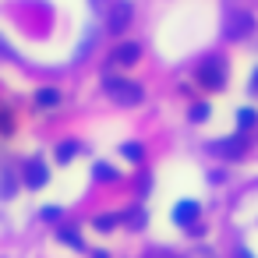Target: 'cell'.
I'll return each mask as SVG.
<instances>
[{
    "label": "cell",
    "instance_id": "4",
    "mask_svg": "<svg viewBox=\"0 0 258 258\" xmlns=\"http://www.w3.org/2000/svg\"><path fill=\"white\" fill-rule=\"evenodd\" d=\"M244 135H233V138H223V142H216L212 145V152L216 156H226V159H237V156H244Z\"/></svg>",
    "mask_w": 258,
    "mask_h": 258
},
{
    "label": "cell",
    "instance_id": "3",
    "mask_svg": "<svg viewBox=\"0 0 258 258\" xmlns=\"http://www.w3.org/2000/svg\"><path fill=\"white\" fill-rule=\"evenodd\" d=\"M251 29H254V15H247V11H233L226 18V36L230 39H244V36H251Z\"/></svg>",
    "mask_w": 258,
    "mask_h": 258
},
{
    "label": "cell",
    "instance_id": "9",
    "mask_svg": "<svg viewBox=\"0 0 258 258\" xmlns=\"http://www.w3.org/2000/svg\"><path fill=\"white\" fill-rule=\"evenodd\" d=\"M237 120H240V131H247V127H251V124H254V120H258V117H254V110H251V106H244V110H240V117H237Z\"/></svg>",
    "mask_w": 258,
    "mask_h": 258
},
{
    "label": "cell",
    "instance_id": "12",
    "mask_svg": "<svg viewBox=\"0 0 258 258\" xmlns=\"http://www.w3.org/2000/svg\"><path fill=\"white\" fill-rule=\"evenodd\" d=\"M75 152H78V142H68V145H60V152H57V156H60V159H71Z\"/></svg>",
    "mask_w": 258,
    "mask_h": 258
},
{
    "label": "cell",
    "instance_id": "1",
    "mask_svg": "<svg viewBox=\"0 0 258 258\" xmlns=\"http://www.w3.org/2000/svg\"><path fill=\"white\" fill-rule=\"evenodd\" d=\"M106 96L120 106H135V103H142V85H135L127 78H106Z\"/></svg>",
    "mask_w": 258,
    "mask_h": 258
},
{
    "label": "cell",
    "instance_id": "7",
    "mask_svg": "<svg viewBox=\"0 0 258 258\" xmlns=\"http://www.w3.org/2000/svg\"><path fill=\"white\" fill-rule=\"evenodd\" d=\"M138 53H142V50H138V43H124V46H117V50H113V60H117V64H135V60H138Z\"/></svg>",
    "mask_w": 258,
    "mask_h": 258
},
{
    "label": "cell",
    "instance_id": "18",
    "mask_svg": "<svg viewBox=\"0 0 258 258\" xmlns=\"http://www.w3.org/2000/svg\"><path fill=\"white\" fill-rule=\"evenodd\" d=\"M0 53H4V57H11V50H8V46H4V43H0Z\"/></svg>",
    "mask_w": 258,
    "mask_h": 258
},
{
    "label": "cell",
    "instance_id": "6",
    "mask_svg": "<svg viewBox=\"0 0 258 258\" xmlns=\"http://www.w3.org/2000/svg\"><path fill=\"white\" fill-rule=\"evenodd\" d=\"M198 202H180L177 209H173V219L180 223V226H195V219H198Z\"/></svg>",
    "mask_w": 258,
    "mask_h": 258
},
{
    "label": "cell",
    "instance_id": "15",
    "mask_svg": "<svg viewBox=\"0 0 258 258\" xmlns=\"http://www.w3.org/2000/svg\"><path fill=\"white\" fill-rule=\"evenodd\" d=\"M64 240H68V244H75V247H82V237H78V233H71V230H64Z\"/></svg>",
    "mask_w": 258,
    "mask_h": 258
},
{
    "label": "cell",
    "instance_id": "8",
    "mask_svg": "<svg viewBox=\"0 0 258 258\" xmlns=\"http://www.w3.org/2000/svg\"><path fill=\"white\" fill-rule=\"evenodd\" d=\"M25 180H29L32 187H39V184L46 180V166H43V163H32V166H29V173H25Z\"/></svg>",
    "mask_w": 258,
    "mask_h": 258
},
{
    "label": "cell",
    "instance_id": "5",
    "mask_svg": "<svg viewBox=\"0 0 258 258\" xmlns=\"http://www.w3.org/2000/svg\"><path fill=\"white\" fill-rule=\"evenodd\" d=\"M127 22H131V4H127V0H120V4L113 8V15H110V32H124Z\"/></svg>",
    "mask_w": 258,
    "mask_h": 258
},
{
    "label": "cell",
    "instance_id": "14",
    "mask_svg": "<svg viewBox=\"0 0 258 258\" xmlns=\"http://www.w3.org/2000/svg\"><path fill=\"white\" fill-rule=\"evenodd\" d=\"M124 156H127V159H142V149H138V145H124Z\"/></svg>",
    "mask_w": 258,
    "mask_h": 258
},
{
    "label": "cell",
    "instance_id": "16",
    "mask_svg": "<svg viewBox=\"0 0 258 258\" xmlns=\"http://www.w3.org/2000/svg\"><path fill=\"white\" fill-rule=\"evenodd\" d=\"M233 258H251V251H247V247H237V254H233Z\"/></svg>",
    "mask_w": 258,
    "mask_h": 258
},
{
    "label": "cell",
    "instance_id": "10",
    "mask_svg": "<svg viewBox=\"0 0 258 258\" xmlns=\"http://www.w3.org/2000/svg\"><path fill=\"white\" fill-rule=\"evenodd\" d=\"M57 99H60V96H57L53 89H43V92H39V106H53Z\"/></svg>",
    "mask_w": 258,
    "mask_h": 258
},
{
    "label": "cell",
    "instance_id": "2",
    "mask_svg": "<svg viewBox=\"0 0 258 258\" xmlns=\"http://www.w3.org/2000/svg\"><path fill=\"white\" fill-rule=\"evenodd\" d=\"M198 82L205 85V89H223L226 85V64H223V57H205L202 64H198Z\"/></svg>",
    "mask_w": 258,
    "mask_h": 258
},
{
    "label": "cell",
    "instance_id": "11",
    "mask_svg": "<svg viewBox=\"0 0 258 258\" xmlns=\"http://www.w3.org/2000/svg\"><path fill=\"white\" fill-rule=\"evenodd\" d=\"M96 177H99V180H113L117 173H113V166H106V163H99V166H96Z\"/></svg>",
    "mask_w": 258,
    "mask_h": 258
},
{
    "label": "cell",
    "instance_id": "13",
    "mask_svg": "<svg viewBox=\"0 0 258 258\" xmlns=\"http://www.w3.org/2000/svg\"><path fill=\"white\" fill-rule=\"evenodd\" d=\"M205 117H209V106H195L191 110V120H205Z\"/></svg>",
    "mask_w": 258,
    "mask_h": 258
},
{
    "label": "cell",
    "instance_id": "17",
    "mask_svg": "<svg viewBox=\"0 0 258 258\" xmlns=\"http://www.w3.org/2000/svg\"><path fill=\"white\" fill-rule=\"evenodd\" d=\"M251 92H258V71L251 75Z\"/></svg>",
    "mask_w": 258,
    "mask_h": 258
}]
</instances>
